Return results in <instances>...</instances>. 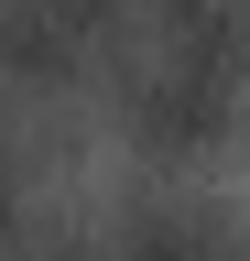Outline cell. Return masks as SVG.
I'll return each instance as SVG.
<instances>
[{
  "label": "cell",
  "mask_w": 250,
  "mask_h": 261,
  "mask_svg": "<svg viewBox=\"0 0 250 261\" xmlns=\"http://www.w3.org/2000/svg\"><path fill=\"white\" fill-rule=\"evenodd\" d=\"M120 120H131L152 152H217L250 120V98L217 87V76H196V65H163V55H152L142 76H131V98H120Z\"/></svg>",
  "instance_id": "obj_1"
},
{
  "label": "cell",
  "mask_w": 250,
  "mask_h": 261,
  "mask_svg": "<svg viewBox=\"0 0 250 261\" xmlns=\"http://www.w3.org/2000/svg\"><path fill=\"white\" fill-rule=\"evenodd\" d=\"M120 11H131V0H11V22H0V65H11V76H66Z\"/></svg>",
  "instance_id": "obj_2"
},
{
  "label": "cell",
  "mask_w": 250,
  "mask_h": 261,
  "mask_svg": "<svg viewBox=\"0 0 250 261\" xmlns=\"http://www.w3.org/2000/svg\"><path fill=\"white\" fill-rule=\"evenodd\" d=\"M152 22H163V65H196L250 98V0H152Z\"/></svg>",
  "instance_id": "obj_3"
},
{
  "label": "cell",
  "mask_w": 250,
  "mask_h": 261,
  "mask_svg": "<svg viewBox=\"0 0 250 261\" xmlns=\"http://www.w3.org/2000/svg\"><path fill=\"white\" fill-rule=\"evenodd\" d=\"M120 261H250V240L217 207H142L131 240H120Z\"/></svg>",
  "instance_id": "obj_4"
},
{
  "label": "cell",
  "mask_w": 250,
  "mask_h": 261,
  "mask_svg": "<svg viewBox=\"0 0 250 261\" xmlns=\"http://www.w3.org/2000/svg\"><path fill=\"white\" fill-rule=\"evenodd\" d=\"M0 250H11V174H0Z\"/></svg>",
  "instance_id": "obj_5"
}]
</instances>
